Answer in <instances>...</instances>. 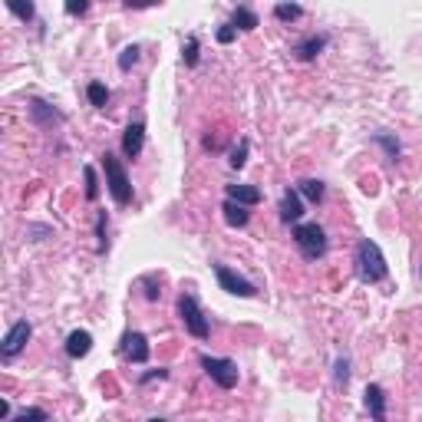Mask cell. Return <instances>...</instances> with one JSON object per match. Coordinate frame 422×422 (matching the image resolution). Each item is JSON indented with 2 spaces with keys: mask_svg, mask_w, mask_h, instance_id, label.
I'll list each match as a JSON object with an SVG mask.
<instances>
[{
  "mask_svg": "<svg viewBox=\"0 0 422 422\" xmlns=\"http://www.w3.org/2000/svg\"><path fill=\"white\" fill-rule=\"evenodd\" d=\"M86 96H90V103L96 106V109H103V106L109 103V90H106L103 83H90V86H86Z\"/></svg>",
  "mask_w": 422,
  "mask_h": 422,
  "instance_id": "ffe728a7",
  "label": "cell"
},
{
  "mask_svg": "<svg viewBox=\"0 0 422 422\" xmlns=\"http://www.w3.org/2000/svg\"><path fill=\"white\" fill-rule=\"evenodd\" d=\"M201 366H205V373H208L221 390H234V386H238V363L234 360H221V356L201 353Z\"/></svg>",
  "mask_w": 422,
  "mask_h": 422,
  "instance_id": "5b68a950",
  "label": "cell"
},
{
  "mask_svg": "<svg viewBox=\"0 0 422 422\" xmlns=\"http://www.w3.org/2000/svg\"><path fill=\"white\" fill-rule=\"evenodd\" d=\"M7 422H50V416H46L43 409L30 406V409H23V412H17L14 419H7Z\"/></svg>",
  "mask_w": 422,
  "mask_h": 422,
  "instance_id": "7402d4cb",
  "label": "cell"
},
{
  "mask_svg": "<svg viewBox=\"0 0 422 422\" xmlns=\"http://www.w3.org/2000/svg\"><path fill=\"white\" fill-rule=\"evenodd\" d=\"M234 27H231V23H225V27H221V30H218V43H231V40H234Z\"/></svg>",
  "mask_w": 422,
  "mask_h": 422,
  "instance_id": "4dcf8cb0",
  "label": "cell"
},
{
  "mask_svg": "<svg viewBox=\"0 0 422 422\" xmlns=\"http://www.w3.org/2000/svg\"><path fill=\"white\" fill-rule=\"evenodd\" d=\"M7 7H10V14H17L20 20H33V14H37V10H33V3H27V7H23V3H14V0H10Z\"/></svg>",
  "mask_w": 422,
  "mask_h": 422,
  "instance_id": "83f0119b",
  "label": "cell"
},
{
  "mask_svg": "<svg viewBox=\"0 0 422 422\" xmlns=\"http://www.w3.org/2000/svg\"><path fill=\"white\" fill-rule=\"evenodd\" d=\"M323 46H327V37H323V33H310V37H303L301 43L294 46V57L307 63V60H314Z\"/></svg>",
  "mask_w": 422,
  "mask_h": 422,
  "instance_id": "4fadbf2b",
  "label": "cell"
},
{
  "mask_svg": "<svg viewBox=\"0 0 422 422\" xmlns=\"http://www.w3.org/2000/svg\"><path fill=\"white\" fill-rule=\"evenodd\" d=\"M274 17L284 20V23H294V20L303 17V7L301 3H277V7H274Z\"/></svg>",
  "mask_w": 422,
  "mask_h": 422,
  "instance_id": "d6986e66",
  "label": "cell"
},
{
  "mask_svg": "<svg viewBox=\"0 0 422 422\" xmlns=\"http://www.w3.org/2000/svg\"><path fill=\"white\" fill-rule=\"evenodd\" d=\"M336 383H340V386H347L350 383V360L347 356H340V360H336Z\"/></svg>",
  "mask_w": 422,
  "mask_h": 422,
  "instance_id": "f1b7e54d",
  "label": "cell"
},
{
  "mask_svg": "<svg viewBox=\"0 0 422 422\" xmlns=\"http://www.w3.org/2000/svg\"><path fill=\"white\" fill-rule=\"evenodd\" d=\"M122 356L129 363L149 360V340H145V333H125L122 336Z\"/></svg>",
  "mask_w": 422,
  "mask_h": 422,
  "instance_id": "ba28073f",
  "label": "cell"
},
{
  "mask_svg": "<svg viewBox=\"0 0 422 422\" xmlns=\"http://www.w3.org/2000/svg\"><path fill=\"white\" fill-rule=\"evenodd\" d=\"M86 10H90V3H86V0H79V3H76V0H70V3H66V14H86Z\"/></svg>",
  "mask_w": 422,
  "mask_h": 422,
  "instance_id": "f546056e",
  "label": "cell"
},
{
  "mask_svg": "<svg viewBox=\"0 0 422 422\" xmlns=\"http://www.w3.org/2000/svg\"><path fill=\"white\" fill-rule=\"evenodd\" d=\"M103 168H106V188H109L112 201H116V205H129V201H132V185H129V175H125L122 162L112 152H106Z\"/></svg>",
  "mask_w": 422,
  "mask_h": 422,
  "instance_id": "3957f363",
  "label": "cell"
},
{
  "mask_svg": "<svg viewBox=\"0 0 422 422\" xmlns=\"http://www.w3.org/2000/svg\"><path fill=\"white\" fill-rule=\"evenodd\" d=\"M30 119L40 122V125H53V122H63V112H57L53 106H46L43 99H33L30 103Z\"/></svg>",
  "mask_w": 422,
  "mask_h": 422,
  "instance_id": "9a60e30c",
  "label": "cell"
},
{
  "mask_svg": "<svg viewBox=\"0 0 422 422\" xmlns=\"http://www.w3.org/2000/svg\"><path fill=\"white\" fill-rule=\"evenodd\" d=\"M179 316H181V323H185V330L192 333L195 340H208L211 336V323H208V316L201 314L195 294H181L179 297Z\"/></svg>",
  "mask_w": 422,
  "mask_h": 422,
  "instance_id": "277c9868",
  "label": "cell"
},
{
  "mask_svg": "<svg viewBox=\"0 0 422 422\" xmlns=\"http://www.w3.org/2000/svg\"><path fill=\"white\" fill-rule=\"evenodd\" d=\"M30 336H33V327H30V323H27V320H17L14 327L7 330L3 343H0V356H3V360H14L17 353H20V350L30 343Z\"/></svg>",
  "mask_w": 422,
  "mask_h": 422,
  "instance_id": "52a82bcc",
  "label": "cell"
},
{
  "mask_svg": "<svg viewBox=\"0 0 422 422\" xmlns=\"http://www.w3.org/2000/svg\"><path fill=\"white\" fill-rule=\"evenodd\" d=\"M145 287H149L145 297H149V301H159V290H155V281H152V277H145Z\"/></svg>",
  "mask_w": 422,
  "mask_h": 422,
  "instance_id": "1f68e13d",
  "label": "cell"
},
{
  "mask_svg": "<svg viewBox=\"0 0 422 422\" xmlns=\"http://www.w3.org/2000/svg\"><path fill=\"white\" fill-rule=\"evenodd\" d=\"M214 277H218V284H221V290H228V294H234V297H257V287L244 277V274L231 271V268H225V264H214Z\"/></svg>",
  "mask_w": 422,
  "mask_h": 422,
  "instance_id": "8992f818",
  "label": "cell"
},
{
  "mask_svg": "<svg viewBox=\"0 0 422 422\" xmlns=\"http://www.w3.org/2000/svg\"><path fill=\"white\" fill-rule=\"evenodd\" d=\"M363 396H366V409H370L373 422H386V392H383V386L370 383Z\"/></svg>",
  "mask_w": 422,
  "mask_h": 422,
  "instance_id": "8fae6325",
  "label": "cell"
},
{
  "mask_svg": "<svg viewBox=\"0 0 422 422\" xmlns=\"http://www.w3.org/2000/svg\"><path fill=\"white\" fill-rule=\"evenodd\" d=\"M353 268H356V277H360L363 284H379V281H386V257L379 251L376 241H370V238H363L356 244V254H353Z\"/></svg>",
  "mask_w": 422,
  "mask_h": 422,
  "instance_id": "6da1fadb",
  "label": "cell"
},
{
  "mask_svg": "<svg viewBox=\"0 0 422 422\" xmlns=\"http://www.w3.org/2000/svg\"><path fill=\"white\" fill-rule=\"evenodd\" d=\"M294 244L301 248V254L307 261H320V257L327 254V231L316 225V221H301V225H294Z\"/></svg>",
  "mask_w": 422,
  "mask_h": 422,
  "instance_id": "7a4b0ae2",
  "label": "cell"
},
{
  "mask_svg": "<svg viewBox=\"0 0 422 422\" xmlns=\"http://www.w3.org/2000/svg\"><path fill=\"white\" fill-rule=\"evenodd\" d=\"M181 60H185V66H198V40L195 37L185 40V46H181Z\"/></svg>",
  "mask_w": 422,
  "mask_h": 422,
  "instance_id": "d4e9b609",
  "label": "cell"
},
{
  "mask_svg": "<svg viewBox=\"0 0 422 422\" xmlns=\"http://www.w3.org/2000/svg\"><path fill=\"white\" fill-rule=\"evenodd\" d=\"M225 195H228V201H238L244 208H251V205L261 201V192H257L254 185H228Z\"/></svg>",
  "mask_w": 422,
  "mask_h": 422,
  "instance_id": "5bb4252c",
  "label": "cell"
},
{
  "mask_svg": "<svg viewBox=\"0 0 422 422\" xmlns=\"http://www.w3.org/2000/svg\"><path fill=\"white\" fill-rule=\"evenodd\" d=\"M297 192H301V198H307L310 205H320L323 201V181H316V179H303L301 185H297Z\"/></svg>",
  "mask_w": 422,
  "mask_h": 422,
  "instance_id": "ac0fdd59",
  "label": "cell"
},
{
  "mask_svg": "<svg viewBox=\"0 0 422 422\" xmlns=\"http://www.w3.org/2000/svg\"><path fill=\"white\" fill-rule=\"evenodd\" d=\"M221 211H225V221L231 228H244L248 221H251V211L244 208V205H238V201H225Z\"/></svg>",
  "mask_w": 422,
  "mask_h": 422,
  "instance_id": "2e32d148",
  "label": "cell"
},
{
  "mask_svg": "<svg viewBox=\"0 0 422 422\" xmlns=\"http://www.w3.org/2000/svg\"><path fill=\"white\" fill-rule=\"evenodd\" d=\"M149 422H165V419H149Z\"/></svg>",
  "mask_w": 422,
  "mask_h": 422,
  "instance_id": "d6a6232c",
  "label": "cell"
},
{
  "mask_svg": "<svg viewBox=\"0 0 422 422\" xmlns=\"http://www.w3.org/2000/svg\"><path fill=\"white\" fill-rule=\"evenodd\" d=\"M96 238H99V248H96V251L103 254L106 248H109V241H106V214L103 211H99V218H96Z\"/></svg>",
  "mask_w": 422,
  "mask_h": 422,
  "instance_id": "4316f807",
  "label": "cell"
},
{
  "mask_svg": "<svg viewBox=\"0 0 422 422\" xmlns=\"http://www.w3.org/2000/svg\"><path fill=\"white\" fill-rule=\"evenodd\" d=\"M92 350V333L90 330H73L66 336V353L73 356V360H83V356H90Z\"/></svg>",
  "mask_w": 422,
  "mask_h": 422,
  "instance_id": "7c38bea8",
  "label": "cell"
},
{
  "mask_svg": "<svg viewBox=\"0 0 422 422\" xmlns=\"http://www.w3.org/2000/svg\"><path fill=\"white\" fill-rule=\"evenodd\" d=\"M248 149H251V142H248V139H241V142L231 149V159H228V165H231V168H244V162H248Z\"/></svg>",
  "mask_w": 422,
  "mask_h": 422,
  "instance_id": "44dd1931",
  "label": "cell"
},
{
  "mask_svg": "<svg viewBox=\"0 0 422 422\" xmlns=\"http://www.w3.org/2000/svg\"><path fill=\"white\" fill-rule=\"evenodd\" d=\"M301 214H303L301 192H290V188H287L284 198H281V221H284V225H301Z\"/></svg>",
  "mask_w": 422,
  "mask_h": 422,
  "instance_id": "30bf717a",
  "label": "cell"
},
{
  "mask_svg": "<svg viewBox=\"0 0 422 422\" xmlns=\"http://www.w3.org/2000/svg\"><path fill=\"white\" fill-rule=\"evenodd\" d=\"M139 53H142V50H139L136 43H132V46H125V50H122V57H119V70H122V73H129V70L136 66V63H139Z\"/></svg>",
  "mask_w": 422,
  "mask_h": 422,
  "instance_id": "603a6c76",
  "label": "cell"
},
{
  "mask_svg": "<svg viewBox=\"0 0 422 422\" xmlns=\"http://www.w3.org/2000/svg\"><path fill=\"white\" fill-rule=\"evenodd\" d=\"M257 23H261V20H257V14L251 7H234V14H231V27H234V30H254Z\"/></svg>",
  "mask_w": 422,
  "mask_h": 422,
  "instance_id": "e0dca14e",
  "label": "cell"
},
{
  "mask_svg": "<svg viewBox=\"0 0 422 422\" xmlns=\"http://www.w3.org/2000/svg\"><path fill=\"white\" fill-rule=\"evenodd\" d=\"M142 145H145V125L142 122H132L122 136V155L125 159H139L142 155Z\"/></svg>",
  "mask_w": 422,
  "mask_h": 422,
  "instance_id": "9c48e42d",
  "label": "cell"
},
{
  "mask_svg": "<svg viewBox=\"0 0 422 422\" xmlns=\"http://www.w3.org/2000/svg\"><path fill=\"white\" fill-rule=\"evenodd\" d=\"M379 142V145H383V149H386V155H390L392 162H396V159H399V142H396V139L390 136V132H376V136H373Z\"/></svg>",
  "mask_w": 422,
  "mask_h": 422,
  "instance_id": "cb8c5ba5",
  "label": "cell"
},
{
  "mask_svg": "<svg viewBox=\"0 0 422 422\" xmlns=\"http://www.w3.org/2000/svg\"><path fill=\"white\" fill-rule=\"evenodd\" d=\"M83 179H86V198H90V201H96V195H99V185H96V172H92L90 165L83 168Z\"/></svg>",
  "mask_w": 422,
  "mask_h": 422,
  "instance_id": "484cf974",
  "label": "cell"
}]
</instances>
